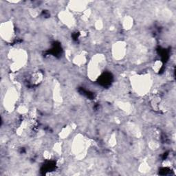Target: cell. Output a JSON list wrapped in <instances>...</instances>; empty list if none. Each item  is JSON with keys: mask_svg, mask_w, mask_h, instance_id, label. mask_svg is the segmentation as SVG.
<instances>
[{"mask_svg": "<svg viewBox=\"0 0 176 176\" xmlns=\"http://www.w3.org/2000/svg\"><path fill=\"white\" fill-rule=\"evenodd\" d=\"M103 22L101 21H97L96 22V24H95V26L97 29H101L103 28Z\"/></svg>", "mask_w": 176, "mask_h": 176, "instance_id": "e0dca14e", "label": "cell"}, {"mask_svg": "<svg viewBox=\"0 0 176 176\" xmlns=\"http://www.w3.org/2000/svg\"><path fill=\"white\" fill-rule=\"evenodd\" d=\"M17 100V92L15 89L9 90L4 98V106L8 111H12Z\"/></svg>", "mask_w": 176, "mask_h": 176, "instance_id": "8992f818", "label": "cell"}, {"mask_svg": "<svg viewBox=\"0 0 176 176\" xmlns=\"http://www.w3.org/2000/svg\"><path fill=\"white\" fill-rule=\"evenodd\" d=\"M72 132V127L70 126L66 127V128L63 129L61 132L60 133V136L62 137V138H66L70 135V133Z\"/></svg>", "mask_w": 176, "mask_h": 176, "instance_id": "4fadbf2b", "label": "cell"}, {"mask_svg": "<svg viewBox=\"0 0 176 176\" xmlns=\"http://www.w3.org/2000/svg\"><path fill=\"white\" fill-rule=\"evenodd\" d=\"M162 67V63L161 61H155L154 64V66H153V68H154V70L155 72H158L160 70V68Z\"/></svg>", "mask_w": 176, "mask_h": 176, "instance_id": "5bb4252c", "label": "cell"}, {"mask_svg": "<svg viewBox=\"0 0 176 176\" xmlns=\"http://www.w3.org/2000/svg\"><path fill=\"white\" fill-rule=\"evenodd\" d=\"M86 61V55H84L83 54H80L77 56L75 57L74 58V62L76 65H81L83 64Z\"/></svg>", "mask_w": 176, "mask_h": 176, "instance_id": "8fae6325", "label": "cell"}, {"mask_svg": "<svg viewBox=\"0 0 176 176\" xmlns=\"http://www.w3.org/2000/svg\"><path fill=\"white\" fill-rule=\"evenodd\" d=\"M86 2H71V8L75 11L81 12V11H84L86 8Z\"/></svg>", "mask_w": 176, "mask_h": 176, "instance_id": "9c48e42d", "label": "cell"}, {"mask_svg": "<svg viewBox=\"0 0 176 176\" xmlns=\"http://www.w3.org/2000/svg\"><path fill=\"white\" fill-rule=\"evenodd\" d=\"M140 170H141V171H142V172L148 171L149 170V165L147 164H145V163H144V164H142L141 165V167H140Z\"/></svg>", "mask_w": 176, "mask_h": 176, "instance_id": "9a60e30c", "label": "cell"}, {"mask_svg": "<svg viewBox=\"0 0 176 176\" xmlns=\"http://www.w3.org/2000/svg\"><path fill=\"white\" fill-rule=\"evenodd\" d=\"M127 45L123 41H118L112 47V56L116 60H121L125 57Z\"/></svg>", "mask_w": 176, "mask_h": 176, "instance_id": "5b68a950", "label": "cell"}, {"mask_svg": "<svg viewBox=\"0 0 176 176\" xmlns=\"http://www.w3.org/2000/svg\"><path fill=\"white\" fill-rule=\"evenodd\" d=\"M1 36L4 40L10 41L12 39L14 35V28L11 21L4 23L1 25Z\"/></svg>", "mask_w": 176, "mask_h": 176, "instance_id": "52a82bcc", "label": "cell"}, {"mask_svg": "<svg viewBox=\"0 0 176 176\" xmlns=\"http://www.w3.org/2000/svg\"><path fill=\"white\" fill-rule=\"evenodd\" d=\"M72 152L78 158H83L85 150L86 149V142L83 137H76L72 145Z\"/></svg>", "mask_w": 176, "mask_h": 176, "instance_id": "277c9868", "label": "cell"}, {"mask_svg": "<svg viewBox=\"0 0 176 176\" xmlns=\"http://www.w3.org/2000/svg\"><path fill=\"white\" fill-rule=\"evenodd\" d=\"M11 58L13 61L12 64V70H19L26 62L27 55L23 50H14L11 52Z\"/></svg>", "mask_w": 176, "mask_h": 176, "instance_id": "3957f363", "label": "cell"}, {"mask_svg": "<svg viewBox=\"0 0 176 176\" xmlns=\"http://www.w3.org/2000/svg\"><path fill=\"white\" fill-rule=\"evenodd\" d=\"M123 28H125V30H129V29H131L133 26V19L130 17L129 16L125 17L123 21Z\"/></svg>", "mask_w": 176, "mask_h": 176, "instance_id": "30bf717a", "label": "cell"}, {"mask_svg": "<svg viewBox=\"0 0 176 176\" xmlns=\"http://www.w3.org/2000/svg\"><path fill=\"white\" fill-rule=\"evenodd\" d=\"M43 79V75L41 72H36L32 76V82L34 84L39 83Z\"/></svg>", "mask_w": 176, "mask_h": 176, "instance_id": "7c38bea8", "label": "cell"}, {"mask_svg": "<svg viewBox=\"0 0 176 176\" xmlns=\"http://www.w3.org/2000/svg\"><path fill=\"white\" fill-rule=\"evenodd\" d=\"M44 157H45V158H46V159L50 158V157H51L50 153L49 152V151H45V152L44 153Z\"/></svg>", "mask_w": 176, "mask_h": 176, "instance_id": "ac0fdd59", "label": "cell"}, {"mask_svg": "<svg viewBox=\"0 0 176 176\" xmlns=\"http://www.w3.org/2000/svg\"><path fill=\"white\" fill-rule=\"evenodd\" d=\"M132 86L137 94L140 95H145L149 92L151 87V78L149 74L133 76L132 78Z\"/></svg>", "mask_w": 176, "mask_h": 176, "instance_id": "7a4b0ae2", "label": "cell"}, {"mask_svg": "<svg viewBox=\"0 0 176 176\" xmlns=\"http://www.w3.org/2000/svg\"><path fill=\"white\" fill-rule=\"evenodd\" d=\"M158 146L159 145L158 144V142H156L154 141H152L150 142V143H149V146L152 149H156L158 147Z\"/></svg>", "mask_w": 176, "mask_h": 176, "instance_id": "2e32d148", "label": "cell"}, {"mask_svg": "<svg viewBox=\"0 0 176 176\" xmlns=\"http://www.w3.org/2000/svg\"><path fill=\"white\" fill-rule=\"evenodd\" d=\"M60 19L67 26H72L75 24L74 18L73 17L72 15H71L70 12H63L60 14Z\"/></svg>", "mask_w": 176, "mask_h": 176, "instance_id": "ba28073f", "label": "cell"}, {"mask_svg": "<svg viewBox=\"0 0 176 176\" xmlns=\"http://www.w3.org/2000/svg\"><path fill=\"white\" fill-rule=\"evenodd\" d=\"M105 57L103 54H96L90 60L87 66V75L91 80H96L100 76L105 66Z\"/></svg>", "mask_w": 176, "mask_h": 176, "instance_id": "6da1fadb", "label": "cell"}]
</instances>
